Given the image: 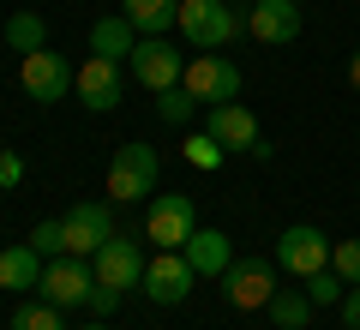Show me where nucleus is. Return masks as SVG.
Listing matches in <instances>:
<instances>
[{
	"instance_id": "1",
	"label": "nucleus",
	"mask_w": 360,
	"mask_h": 330,
	"mask_svg": "<svg viewBox=\"0 0 360 330\" xmlns=\"http://www.w3.org/2000/svg\"><path fill=\"white\" fill-rule=\"evenodd\" d=\"M180 37H186V49L198 54H217L229 49L234 37H246V13H234L229 0H180Z\"/></svg>"
},
{
	"instance_id": "2",
	"label": "nucleus",
	"mask_w": 360,
	"mask_h": 330,
	"mask_svg": "<svg viewBox=\"0 0 360 330\" xmlns=\"http://www.w3.org/2000/svg\"><path fill=\"white\" fill-rule=\"evenodd\" d=\"M156 180H162V156H156V144H144V139L115 144V156H108V198H115V204L156 198Z\"/></svg>"
},
{
	"instance_id": "3",
	"label": "nucleus",
	"mask_w": 360,
	"mask_h": 330,
	"mask_svg": "<svg viewBox=\"0 0 360 330\" xmlns=\"http://www.w3.org/2000/svg\"><path fill=\"white\" fill-rule=\"evenodd\" d=\"M205 132L222 144L229 156H252V163H270V144L258 132V115L246 102H210L205 108Z\"/></svg>"
},
{
	"instance_id": "4",
	"label": "nucleus",
	"mask_w": 360,
	"mask_h": 330,
	"mask_svg": "<svg viewBox=\"0 0 360 330\" xmlns=\"http://www.w3.org/2000/svg\"><path fill=\"white\" fill-rule=\"evenodd\" d=\"M18 84H25V96L30 102H60V96H72V84H78V66L66 61L60 49H37V54H25L18 61Z\"/></svg>"
},
{
	"instance_id": "5",
	"label": "nucleus",
	"mask_w": 360,
	"mask_h": 330,
	"mask_svg": "<svg viewBox=\"0 0 360 330\" xmlns=\"http://www.w3.org/2000/svg\"><path fill=\"white\" fill-rule=\"evenodd\" d=\"M193 229H198V210H193L186 192H156V198H150V210H144V234L156 241V253H180V246L193 241Z\"/></svg>"
},
{
	"instance_id": "6",
	"label": "nucleus",
	"mask_w": 360,
	"mask_h": 330,
	"mask_svg": "<svg viewBox=\"0 0 360 330\" xmlns=\"http://www.w3.org/2000/svg\"><path fill=\"white\" fill-rule=\"evenodd\" d=\"M330 246H336V241H330L324 229H312V222H295V229L276 234V253H270V258H276V270H288L295 282H307L312 270L330 265Z\"/></svg>"
},
{
	"instance_id": "7",
	"label": "nucleus",
	"mask_w": 360,
	"mask_h": 330,
	"mask_svg": "<svg viewBox=\"0 0 360 330\" xmlns=\"http://www.w3.org/2000/svg\"><path fill=\"white\" fill-rule=\"evenodd\" d=\"M270 294H276V258H234L222 270V300L234 312H258L270 306Z\"/></svg>"
},
{
	"instance_id": "8",
	"label": "nucleus",
	"mask_w": 360,
	"mask_h": 330,
	"mask_svg": "<svg viewBox=\"0 0 360 330\" xmlns=\"http://www.w3.org/2000/svg\"><path fill=\"white\" fill-rule=\"evenodd\" d=\"M186 61H193V54L186 49H174V42L168 37H139V49H132V78H139L144 90H168V84H180V78H186Z\"/></svg>"
},
{
	"instance_id": "9",
	"label": "nucleus",
	"mask_w": 360,
	"mask_h": 330,
	"mask_svg": "<svg viewBox=\"0 0 360 330\" xmlns=\"http://www.w3.org/2000/svg\"><path fill=\"white\" fill-rule=\"evenodd\" d=\"M37 294H42V300H54V306H66V312H72V306H90V294H96V270H90L84 258L60 253V258L42 265Z\"/></svg>"
},
{
	"instance_id": "10",
	"label": "nucleus",
	"mask_w": 360,
	"mask_h": 330,
	"mask_svg": "<svg viewBox=\"0 0 360 330\" xmlns=\"http://www.w3.org/2000/svg\"><path fill=\"white\" fill-rule=\"evenodd\" d=\"M180 84L198 96V108H210V102H234V96H240V66H234L229 54H193Z\"/></svg>"
},
{
	"instance_id": "11",
	"label": "nucleus",
	"mask_w": 360,
	"mask_h": 330,
	"mask_svg": "<svg viewBox=\"0 0 360 330\" xmlns=\"http://www.w3.org/2000/svg\"><path fill=\"white\" fill-rule=\"evenodd\" d=\"M193 282H198V270L186 265V253H156L150 265H144V300L150 306H180L186 294H193Z\"/></svg>"
},
{
	"instance_id": "12",
	"label": "nucleus",
	"mask_w": 360,
	"mask_h": 330,
	"mask_svg": "<svg viewBox=\"0 0 360 330\" xmlns=\"http://www.w3.org/2000/svg\"><path fill=\"white\" fill-rule=\"evenodd\" d=\"M72 96L84 102L90 115H115L120 96H127V78H120V61H103V54H90L84 66H78V84Z\"/></svg>"
},
{
	"instance_id": "13",
	"label": "nucleus",
	"mask_w": 360,
	"mask_h": 330,
	"mask_svg": "<svg viewBox=\"0 0 360 330\" xmlns=\"http://www.w3.org/2000/svg\"><path fill=\"white\" fill-rule=\"evenodd\" d=\"M144 265H150V258L139 253V241H127V234L115 229L103 246H96V265H90V270H96V282H108V288L127 294V288H139V282H144Z\"/></svg>"
},
{
	"instance_id": "14",
	"label": "nucleus",
	"mask_w": 360,
	"mask_h": 330,
	"mask_svg": "<svg viewBox=\"0 0 360 330\" xmlns=\"http://www.w3.org/2000/svg\"><path fill=\"white\" fill-rule=\"evenodd\" d=\"M60 229H66V253L72 258H96V246L115 234V216H108L103 198H84V204H72L60 216Z\"/></svg>"
},
{
	"instance_id": "15",
	"label": "nucleus",
	"mask_w": 360,
	"mask_h": 330,
	"mask_svg": "<svg viewBox=\"0 0 360 330\" xmlns=\"http://www.w3.org/2000/svg\"><path fill=\"white\" fill-rule=\"evenodd\" d=\"M246 37L264 49H283L300 37V0H252L246 6Z\"/></svg>"
},
{
	"instance_id": "16",
	"label": "nucleus",
	"mask_w": 360,
	"mask_h": 330,
	"mask_svg": "<svg viewBox=\"0 0 360 330\" xmlns=\"http://www.w3.org/2000/svg\"><path fill=\"white\" fill-rule=\"evenodd\" d=\"M180 253H186V265H193L198 277H222V270L234 265V241L222 229H193V241L180 246Z\"/></svg>"
},
{
	"instance_id": "17",
	"label": "nucleus",
	"mask_w": 360,
	"mask_h": 330,
	"mask_svg": "<svg viewBox=\"0 0 360 330\" xmlns=\"http://www.w3.org/2000/svg\"><path fill=\"white\" fill-rule=\"evenodd\" d=\"M132 49H139V30H132L127 13H108L90 25V54H103V61H132Z\"/></svg>"
},
{
	"instance_id": "18",
	"label": "nucleus",
	"mask_w": 360,
	"mask_h": 330,
	"mask_svg": "<svg viewBox=\"0 0 360 330\" xmlns=\"http://www.w3.org/2000/svg\"><path fill=\"white\" fill-rule=\"evenodd\" d=\"M42 265H49V258L37 253V246H6V253H0V288L6 294H25V288H37L42 282Z\"/></svg>"
},
{
	"instance_id": "19",
	"label": "nucleus",
	"mask_w": 360,
	"mask_h": 330,
	"mask_svg": "<svg viewBox=\"0 0 360 330\" xmlns=\"http://www.w3.org/2000/svg\"><path fill=\"white\" fill-rule=\"evenodd\" d=\"M120 13L132 18L139 37H168L180 25V0H120Z\"/></svg>"
},
{
	"instance_id": "20",
	"label": "nucleus",
	"mask_w": 360,
	"mask_h": 330,
	"mask_svg": "<svg viewBox=\"0 0 360 330\" xmlns=\"http://www.w3.org/2000/svg\"><path fill=\"white\" fill-rule=\"evenodd\" d=\"M264 312H270V324H276V330H307L319 306H312V294H307V288H276Z\"/></svg>"
},
{
	"instance_id": "21",
	"label": "nucleus",
	"mask_w": 360,
	"mask_h": 330,
	"mask_svg": "<svg viewBox=\"0 0 360 330\" xmlns=\"http://www.w3.org/2000/svg\"><path fill=\"white\" fill-rule=\"evenodd\" d=\"M6 49H18V54L49 49V25H42V13H13V18H6Z\"/></svg>"
},
{
	"instance_id": "22",
	"label": "nucleus",
	"mask_w": 360,
	"mask_h": 330,
	"mask_svg": "<svg viewBox=\"0 0 360 330\" xmlns=\"http://www.w3.org/2000/svg\"><path fill=\"white\" fill-rule=\"evenodd\" d=\"M13 330H66V306L25 300V306H13Z\"/></svg>"
},
{
	"instance_id": "23",
	"label": "nucleus",
	"mask_w": 360,
	"mask_h": 330,
	"mask_svg": "<svg viewBox=\"0 0 360 330\" xmlns=\"http://www.w3.org/2000/svg\"><path fill=\"white\" fill-rule=\"evenodd\" d=\"M198 115V96L186 84H168V90H156V120H168V127H186V120Z\"/></svg>"
},
{
	"instance_id": "24",
	"label": "nucleus",
	"mask_w": 360,
	"mask_h": 330,
	"mask_svg": "<svg viewBox=\"0 0 360 330\" xmlns=\"http://www.w3.org/2000/svg\"><path fill=\"white\" fill-rule=\"evenodd\" d=\"M180 156H186L193 168H205V174H217V168H222V156H229V151H222V144L210 139V132H186V151H180Z\"/></svg>"
},
{
	"instance_id": "25",
	"label": "nucleus",
	"mask_w": 360,
	"mask_h": 330,
	"mask_svg": "<svg viewBox=\"0 0 360 330\" xmlns=\"http://www.w3.org/2000/svg\"><path fill=\"white\" fill-rule=\"evenodd\" d=\"M300 288H307V294H312V306H342V294H348V282H342V277H336V270H330V265H324V270H312V277H307V282H300Z\"/></svg>"
},
{
	"instance_id": "26",
	"label": "nucleus",
	"mask_w": 360,
	"mask_h": 330,
	"mask_svg": "<svg viewBox=\"0 0 360 330\" xmlns=\"http://www.w3.org/2000/svg\"><path fill=\"white\" fill-rule=\"evenodd\" d=\"M330 270L342 282H360V241H336L330 246Z\"/></svg>"
},
{
	"instance_id": "27",
	"label": "nucleus",
	"mask_w": 360,
	"mask_h": 330,
	"mask_svg": "<svg viewBox=\"0 0 360 330\" xmlns=\"http://www.w3.org/2000/svg\"><path fill=\"white\" fill-rule=\"evenodd\" d=\"M30 246H37L42 258H60L66 253V229L60 222H37V229H30Z\"/></svg>"
},
{
	"instance_id": "28",
	"label": "nucleus",
	"mask_w": 360,
	"mask_h": 330,
	"mask_svg": "<svg viewBox=\"0 0 360 330\" xmlns=\"http://www.w3.org/2000/svg\"><path fill=\"white\" fill-rule=\"evenodd\" d=\"M120 300H127L120 288H108V282H96V294H90V312H96V318H115V312H120Z\"/></svg>"
},
{
	"instance_id": "29",
	"label": "nucleus",
	"mask_w": 360,
	"mask_h": 330,
	"mask_svg": "<svg viewBox=\"0 0 360 330\" xmlns=\"http://www.w3.org/2000/svg\"><path fill=\"white\" fill-rule=\"evenodd\" d=\"M18 180H25V156H18V151H0V192H13Z\"/></svg>"
},
{
	"instance_id": "30",
	"label": "nucleus",
	"mask_w": 360,
	"mask_h": 330,
	"mask_svg": "<svg viewBox=\"0 0 360 330\" xmlns=\"http://www.w3.org/2000/svg\"><path fill=\"white\" fill-rule=\"evenodd\" d=\"M336 312H342L348 330H360V282H348V294H342V306H336Z\"/></svg>"
},
{
	"instance_id": "31",
	"label": "nucleus",
	"mask_w": 360,
	"mask_h": 330,
	"mask_svg": "<svg viewBox=\"0 0 360 330\" xmlns=\"http://www.w3.org/2000/svg\"><path fill=\"white\" fill-rule=\"evenodd\" d=\"M348 84H354V90H360V49H354V54H348Z\"/></svg>"
},
{
	"instance_id": "32",
	"label": "nucleus",
	"mask_w": 360,
	"mask_h": 330,
	"mask_svg": "<svg viewBox=\"0 0 360 330\" xmlns=\"http://www.w3.org/2000/svg\"><path fill=\"white\" fill-rule=\"evenodd\" d=\"M84 330H108V318H96V324H84Z\"/></svg>"
}]
</instances>
